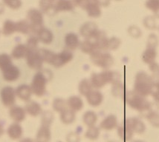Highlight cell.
<instances>
[{"label":"cell","instance_id":"1","mask_svg":"<svg viewBox=\"0 0 159 142\" xmlns=\"http://www.w3.org/2000/svg\"><path fill=\"white\" fill-rule=\"evenodd\" d=\"M124 101L132 109L144 113L145 115L152 110V103H150L145 97L140 96L134 91H126L125 93Z\"/></svg>","mask_w":159,"mask_h":142},{"label":"cell","instance_id":"2","mask_svg":"<svg viewBox=\"0 0 159 142\" xmlns=\"http://www.w3.org/2000/svg\"><path fill=\"white\" fill-rule=\"evenodd\" d=\"M155 81L152 77L144 71L139 72L135 75L134 92L143 97L147 98L152 93Z\"/></svg>","mask_w":159,"mask_h":142},{"label":"cell","instance_id":"3","mask_svg":"<svg viewBox=\"0 0 159 142\" xmlns=\"http://www.w3.org/2000/svg\"><path fill=\"white\" fill-rule=\"evenodd\" d=\"M120 81V75L117 72L107 71L100 73H92L90 82L93 88L100 89L103 88L107 84H115Z\"/></svg>","mask_w":159,"mask_h":142},{"label":"cell","instance_id":"4","mask_svg":"<svg viewBox=\"0 0 159 142\" xmlns=\"http://www.w3.org/2000/svg\"><path fill=\"white\" fill-rule=\"evenodd\" d=\"M48 81V78L46 73L39 71L34 76L31 87L32 93L35 96L41 97L44 96L46 92V84Z\"/></svg>","mask_w":159,"mask_h":142},{"label":"cell","instance_id":"5","mask_svg":"<svg viewBox=\"0 0 159 142\" xmlns=\"http://www.w3.org/2000/svg\"><path fill=\"white\" fill-rule=\"evenodd\" d=\"M90 58L94 64L106 70L109 69L114 64L112 56L105 51H98L91 55Z\"/></svg>","mask_w":159,"mask_h":142},{"label":"cell","instance_id":"6","mask_svg":"<svg viewBox=\"0 0 159 142\" xmlns=\"http://www.w3.org/2000/svg\"><path fill=\"white\" fill-rule=\"evenodd\" d=\"M28 22L31 25L32 33L37 34L38 31L43 28V13L37 9H31L28 11Z\"/></svg>","mask_w":159,"mask_h":142},{"label":"cell","instance_id":"7","mask_svg":"<svg viewBox=\"0 0 159 142\" xmlns=\"http://www.w3.org/2000/svg\"><path fill=\"white\" fill-rule=\"evenodd\" d=\"M73 56L72 52L66 49V50H63L59 54H54V56L53 58L51 64L54 66V67L60 68L71 62L73 59Z\"/></svg>","mask_w":159,"mask_h":142},{"label":"cell","instance_id":"8","mask_svg":"<svg viewBox=\"0 0 159 142\" xmlns=\"http://www.w3.org/2000/svg\"><path fill=\"white\" fill-rule=\"evenodd\" d=\"M16 91L12 87L6 86L1 90V100L4 106L13 107L16 101Z\"/></svg>","mask_w":159,"mask_h":142},{"label":"cell","instance_id":"9","mask_svg":"<svg viewBox=\"0 0 159 142\" xmlns=\"http://www.w3.org/2000/svg\"><path fill=\"white\" fill-rule=\"evenodd\" d=\"M28 66L32 70L39 71L43 67V64L44 63L41 56L39 55L37 50H31L26 57Z\"/></svg>","mask_w":159,"mask_h":142},{"label":"cell","instance_id":"10","mask_svg":"<svg viewBox=\"0 0 159 142\" xmlns=\"http://www.w3.org/2000/svg\"><path fill=\"white\" fill-rule=\"evenodd\" d=\"M98 30L97 24L94 22H88L83 24L80 29V33L85 39H92L97 35Z\"/></svg>","mask_w":159,"mask_h":142},{"label":"cell","instance_id":"11","mask_svg":"<svg viewBox=\"0 0 159 142\" xmlns=\"http://www.w3.org/2000/svg\"><path fill=\"white\" fill-rule=\"evenodd\" d=\"M124 123L131 129L134 134H143L146 131L144 122L137 117L126 118Z\"/></svg>","mask_w":159,"mask_h":142},{"label":"cell","instance_id":"12","mask_svg":"<svg viewBox=\"0 0 159 142\" xmlns=\"http://www.w3.org/2000/svg\"><path fill=\"white\" fill-rule=\"evenodd\" d=\"M2 71L3 78L6 81L12 82V81H16L20 78V70H19V68L16 66H14V64H11V65L8 66V67Z\"/></svg>","mask_w":159,"mask_h":142},{"label":"cell","instance_id":"13","mask_svg":"<svg viewBox=\"0 0 159 142\" xmlns=\"http://www.w3.org/2000/svg\"><path fill=\"white\" fill-rule=\"evenodd\" d=\"M85 10L88 16L92 18H98L101 15V9L98 0H88Z\"/></svg>","mask_w":159,"mask_h":142},{"label":"cell","instance_id":"14","mask_svg":"<svg viewBox=\"0 0 159 142\" xmlns=\"http://www.w3.org/2000/svg\"><path fill=\"white\" fill-rule=\"evenodd\" d=\"M86 101L92 107H96L102 104L103 100V95L98 90H92L86 96Z\"/></svg>","mask_w":159,"mask_h":142},{"label":"cell","instance_id":"15","mask_svg":"<svg viewBox=\"0 0 159 142\" xmlns=\"http://www.w3.org/2000/svg\"><path fill=\"white\" fill-rule=\"evenodd\" d=\"M64 42H65L66 50L70 51L76 50L80 45L78 36L75 33H69L66 34L64 39Z\"/></svg>","mask_w":159,"mask_h":142},{"label":"cell","instance_id":"16","mask_svg":"<svg viewBox=\"0 0 159 142\" xmlns=\"http://www.w3.org/2000/svg\"><path fill=\"white\" fill-rule=\"evenodd\" d=\"M118 118L115 115L110 114L103 119L100 124V127L106 131H111L118 127Z\"/></svg>","mask_w":159,"mask_h":142},{"label":"cell","instance_id":"17","mask_svg":"<svg viewBox=\"0 0 159 142\" xmlns=\"http://www.w3.org/2000/svg\"><path fill=\"white\" fill-rule=\"evenodd\" d=\"M118 135L123 141L128 142L132 141L134 132L126 124L123 123L122 124L118 127Z\"/></svg>","mask_w":159,"mask_h":142},{"label":"cell","instance_id":"18","mask_svg":"<svg viewBox=\"0 0 159 142\" xmlns=\"http://www.w3.org/2000/svg\"><path fill=\"white\" fill-rule=\"evenodd\" d=\"M30 51L31 50L26 45L19 44L13 49L12 52H11V56L15 59L26 58Z\"/></svg>","mask_w":159,"mask_h":142},{"label":"cell","instance_id":"19","mask_svg":"<svg viewBox=\"0 0 159 142\" xmlns=\"http://www.w3.org/2000/svg\"><path fill=\"white\" fill-rule=\"evenodd\" d=\"M9 114H10L11 118L14 122L19 123L22 122L25 118L26 112L25 110L20 107V106H13V107H11Z\"/></svg>","mask_w":159,"mask_h":142},{"label":"cell","instance_id":"20","mask_svg":"<svg viewBox=\"0 0 159 142\" xmlns=\"http://www.w3.org/2000/svg\"><path fill=\"white\" fill-rule=\"evenodd\" d=\"M157 55H158V53H157L156 48H154V47H147L145 50L143 52V54H142V61L144 62L145 64L149 65V64L156 62Z\"/></svg>","mask_w":159,"mask_h":142},{"label":"cell","instance_id":"21","mask_svg":"<svg viewBox=\"0 0 159 142\" xmlns=\"http://www.w3.org/2000/svg\"><path fill=\"white\" fill-rule=\"evenodd\" d=\"M16 95L20 99L24 101H28L31 98L32 91L31 87L27 84H21L16 88Z\"/></svg>","mask_w":159,"mask_h":142},{"label":"cell","instance_id":"22","mask_svg":"<svg viewBox=\"0 0 159 142\" xmlns=\"http://www.w3.org/2000/svg\"><path fill=\"white\" fill-rule=\"evenodd\" d=\"M67 105L68 108L76 113L83 108L84 104H83L82 98L80 96H73L69 97L67 100Z\"/></svg>","mask_w":159,"mask_h":142},{"label":"cell","instance_id":"23","mask_svg":"<svg viewBox=\"0 0 159 142\" xmlns=\"http://www.w3.org/2000/svg\"><path fill=\"white\" fill-rule=\"evenodd\" d=\"M37 35L39 41L45 45H50L54 40V35L48 28H42Z\"/></svg>","mask_w":159,"mask_h":142},{"label":"cell","instance_id":"24","mask_svg":"<svg viewBox=\"0 0 159 142\" xmlns=\"http://www.w3.org/2000/svg\"><path fill=\"white\" fill-rule=\"evenodd\" d=\"M75 6V5L71 0H57L54 3V9L56 13L73 11Z\"/></svg>","mask_w":159,"mask_h":142},{"label":"cell","instance_id":"25","mask_svg":"<svg viewBox=\"0 0 159 142\" xmlns=\"http://www.w3.org/2000/svg\"><path fill=\"white\" fill-rule=\"evenodd\" d=\"M80 48L84 54H89L90 56L98 51L94 41L90 39H85L84 41H82L80 45Z\"/></svg>","mask_w":159,"mask_h":142},{"label":"cell","instance_id":"26","mask_svg":"<svg viewBox=\"0 0 159 142\" xmlns=\"http://www.w3.org/2000/svg\"><path fill=\"white\" fill-rule=\"evenodd\" d=\"M25 112L33 117H37L42 114L43 109L41 105L36 101H29L25 106Z\"/></svg>","mask_w":159,"mask_h":142},{"label":"cell","instance_id":"27","mask_svg":"<svg viewBox=\"0 0 159 142\" xmlns=\"http://www.w3.org/2000/svg\"><path fill=\"white\" fill-rule=\"evenodd\" d=\"M7 134L12 139H19L22 135V128L18 123L12 124L7 129Z\"/></svg>","mask_w":159,"mask_h":142},{"label":"cell","instance_id":"28","mask_svg":"<svg viewBox=\"0 0 159 142\" xmlns=\"http://www.w3.org/2000/svg\"><path fill=\"white\" fill-rule=\"evenodd\" d=\"M37 139L39 142H48L51 139V131L49 126L42 125L37 132Z\"/></svg>","mask_w":159,"mask_h":142},{"label":"cell","instance_id":"29","mask_svg":"<svg viewBox=\"0 0 159 142\" xmlns=\"http://www.w3.org/2000/svg\"><path fill=\"white\" fill-rule=\"evenodd\" d=\"M39 7H40L41 12L48 15H54L56 14L55 9H54V2L48 1V0H40Z\"/></svg>","mask_w":159,"mask_h":142},{"label":"cell","instance_id":"30","mask_svg":"<svg viewBox=\"0 0 159 142\" xmlns=\"http://www.w3.org/2000/svg\"><path fill=\"white\" fill-rule=\"evenodd\" d=\"M83 123L88 126V127L92 126H95V124L98 122V115L94 111L89 110L86 111L83 114Z\"/></svg>","mask_w":159,"mask_h":142},{"label":"cell","instance_id":"31","mask_svg":"<svg viewBox=\"0 0 159 142\" xmlns=\"http://www.w3.org/2000/svg\"><path fill=\"white\" fill-rule=\"evenodd\" d=\"M76 118L75 112H74L70 109H66V110L60 113V120L65 124H71L75 122Z\"/></svg>","mask_w":159,"mask_h":142},{"label":"cell","instance_id":"32","mask_svg":"<svg viewBox=\"0 0 159 142\" xmlns=\"http://www.w3.org/2000/svg\"><path fill=\"white\" fill-rule=\"evenodd\" d=\"M92 86L91 84L90 80L89 79H83L82 81L80 82L78 86V90L80 95L83 96H86L92 90Z\"/></svg>","mask_w":159,"mask_h":142},{"label":"cell","instance_id":"33","mask_svg":"<svg viewBox=\"0 0 159 142\" xmlns=\"http://www.w3.org/2000/svg\"><path fill=\"white\" fill-rule=\"evenodd\" d=\"M126 90H125L124 85L120 82L115 83L112 84V88H111V93L115 97L118 98H124L125 93H126Z\"/></svg>","mask_w":159,"mask_h":142},{"label":"cell","instance_id":"34","mask_svg":"<svg viewBox=\"0 0 159 142\" xmlns=\"http://www.w3.org/2000/svg\"><path fill=\"white\" fill-rule=\"evenodd\" d=\"M52 107L54 111L61 113L62 112H63L66 109H68L67 101L62 99L61 98H57L53 101Z\"/></svg>","mask_w":159,"mask_h":142},{"label":"cell","instance_id":"35","mask_svg":"<svg viewBox=\"0 0 159 142\" xmlns=\"http://www.w3.org/2000/svg\"><path fill=\"white\" fill-rule=\"evenodd\" d=\"M16 32L23 34H28L31 33V25L29 22L25 20H21L20 22H16Z\"/></svg>","mask_w":159,"mask_h":142},{"label":"cell","instance_id":"36","mask_svg":"<svg viewBox=\"0 0 159 142\" xmlns=\"http://www.w3.org/2000/svg\"><path fill=\"white\" fill-rule=\"evenodd\" d=\"M146 118L149 121V124L152 127L159 128V113L156 110L149 111L147 115Z\"/></svg>","mask_w":159,"mask_h":142},{"label":"cell","instance_id":"37","mask_svg":"<svg viewBox=\"0 0 159 142\" xmlns=\"http://www.w3.org/2000/svg\"><path fill=\"white\" fill-rule=\"evenodd\" d=\"M14 32H16V22H12L11 20L5 21L3 24L2 33L5 36H10Z\"/></svg>","mask_w":159,"mask_h":142},{"label":"cell","instance_id":"38","mask_svg":"<svg viewBox=\"0 0 159 142\" xmlns=\"http://www.w3.org/2000/svg\"><path fill=\"white\" fill-rule=\"evenodd\" d=\"M100 136V129L97 127L96 126H92L89 127L87 129L86 133H85V137L86 139L92 140V141H94V140H96L98 139Z\"/></svg>","mask_w":159,"mask_h":142},{"label":"cell","instance_id":"39","mask_svg":"<svg viewBox=\"0 0 159 142\" xmlns=\"http://www.w3.org/2000/svg\"><path fill=\"white\" fill-rule=\"evenodd\" d=\"M37 51L41 56L43 62L51 64L55 53L52 52L50 50H47V49H39V50H37Z\"/></svg>","mask_w":159,"mask_h":142},{"label":"cell","instance_id":"40","mask_svg":"<svg viewBox=\"0 0 159 142\" xmlns=\"http://www.w3.org/2000/svg\"><path fill=\"white\" fill-rule=\"evenodd\" d=\"M12 64V58L11 56L6 54H0V70L3 71L4 69Z\"/></svg>","mask_w":159,"mask_h":142},{"label":"cell","instance_id":"41","mask_svg":"<svg viewBox=\"0 0 159 142\" xmlns=\"http://www.w3.org/2000/svg\"><path fill=\"white\" fill-rule=\"evenodd\" d=\"M42 125L50 127L54 121V115L51 111H45L42 113Z\"/></svg>","mask_w":159,"mask_h":142},{"label":"cell","instance_id":"42","mask_svg":"<svg viewBox=\"0 0 159 142\" xmlns=\"http://www.w3.org/2000/svg\"><path fill=\"white\" fill-rule=\"evenodd\" d=\"M145 6L154 14H159V0H147Z\"/></svg>","mask_w":159,"mask_h":142},{"label":"cell","instance_id":"43","mask_svg":"<svg viewBox=\"0 0 159 142\" xmlns=\"http://www.w3.org/2000/svg\"><path fill=\"white\" fill-rule=\"evenodd\" d=\"M121 41L117 37H111L108 41V50H115L120 47Z\"/></svg>","mask_w":159,"mask_h":142},{"label":"cell","instance_id":"44","mask_svg":"<svg viewBox=\"0 0 159 142\" xmlns=\"http://www.w3.org/2000/svg\"><path fill=\"white\" fill-rule=\"evenodd\" d=\"M143 24L145 28L149 30H155L156 28V22L154 17L147 16L143 20Z\"/></svg>","mask_w":159,"mask_h":142},{"label":"cell","instance_id":"45","mask_svg":"<svg viewBox=\"0 0 159 142\" xmlns=\"http://www.w3.org/2000/svg\"><path fill=\"white\" fill-rule=\"evenodd\" d=\"M39 41L37 37L33 36V37H31L28 39L27 45H26L30 49V50H37V46H38Z\"/></svg>","mask_w":159,"mask_h":142},{"label":"cell","instance_id":"46","mask_svg":"<svg viewBox=\"0 0 159 142\" xmlns=\"http://www.w3.org/2000/svg\"><path fill=\"white\" fill-rule=\"evenodd\" d=\"M158 45V39L156 34L152 33L149 36L147 42V47H154L156 48Z\"/></svg>","mask_w":159,"mask_h":142},{"label":"cell","instance_id":"47","mask_svg":"<svg viewBox=\"0 0 159 142\" xmlns=\"http://www.w3.org/2000/svg\"><path fill=\"white\" fill-rule=\"evenodd\" d=\"M128 33L129 34L132 38L138 39V38L141 37L142 32L139 27H137V26L135 25H132L130 26V27L128 28Z\"/></svg>","mask_w":159,"mask_h":142},{"label":"cell","instance_id":"48","mask_svg":"<svg viewBox=\"0 0 159 142\" xmlns=\"http://www.w3.org/2000/svg\"><path fill=\"white\" fill-rule=\"evenodd\" d=\"M3 2L7 6L12 9H18L22 5L21 0H3Z\"/></svg>","mask_w":159,"mask_h":142},{"label":"cell","instance_id":"49","mask_svg":"<svg viewBox=\"0 0 159 142\" xmlns=\"http://www.w3.org/2000/svg\"><path fill=\"white\" fill-rule=\"evenodd\" d=\"M151 96L154 98L155 101L159 103V81L155 82Z\"/></svg>","mask_w":159,"mask_h":142},{"label":"cell","instance_id":"50","mask_svg":"<svg viewBox=\"0 0 159 142\" xmlns=\"http://www.w3.org/2000/svg\"><path fill=\"white\" fill-rule=\"evenodd\" d=\"M66 141L67 142H79L80 136L76 132H70L66 137Z\"/></svg>","mask_w":159,"mask_h":142},{"label":"cell","instance_id":"51","mask_svg":"<svg viewBox=\"0 0 159 142\" xmlns=\"http://www.w3.org/2000/svg\"><path fill=\"white\" fill-rule=\"evenodd\" d=\"M71 1L73 2L74 5L75 6H79L82 7L83 9H85V7H86L88 0H71Z\"/></svg>","mask_w":159,"mask_h":142},{"label":"cell","instance_id":"52","mask_svg":"<svg viewBox=\"0 0 159 142\" xmlns=\"http://www.w3.org/2000/svg\"><path fill=\"white\" fill-rule=\"evenodd\" d=\"M149 70L152 72V73H156V72L159 71V65L156 62L149 64Z\"/></svg>","mask_w":159,"mask_h":142},{"label":"cell","instance_id":"53","mask_svg":"<svg viewBox=\"0 0 159 142\" xmlns=\"http://www.w3.org/2000/svg\"><path fill=\"white\" fill-rule=\"evenodd\" d=\"M100 6L107 7L110 3V0H98Z\"/></svg>","mask_w":159,"mask_h":142},{"label":"cell","instance_id":"54","mask_svg":"<svg viewBox=\"0 0 159 142\" xmlns=\"http://www.w3.org/2000/svg\"><path fill=\"white\" fill-rule=\"evenodd\" d=\"M3 11H4V6L0 2V14H2Z\"/></svg>","mask_w":159,"mask_h":142},{"label":"cell","instance_id":"55","mask_svg":"<svg viewBox=\"0 0 159 142\" xmlns=\"http://www.w3.org/2000/svg\"><path fill=\"white\" fill-rule=\"evenodd\" d=\"M3 132H4L3 127H2V126L1 124H0V136H1L2 135V134H3Z\"/></svg>","mask_w":159,"mask_h":142},{"label":"cell","instance_id":"56","mask_svg":"<svg viewBox=\"0 0 159 142\" xmlns=\"http://www.w3.org/2000/svg\"><path fill=\"white\" fill-rule=\"evenodd\" d=\"M22 142H32V141H31V140H30V139H25V140H23V141H22Z\"/></svg>","mask_w":159,"mask_h":142},{"label":"cell","instance_id":"57","mask_svg":"<svg viewBox=\"0 0 159 142\" xmlns=\"http://www.w3.org/2000/svg\"><path fill=\"white\" fill-rule=\"evenodd\" d=\"M132 142H145V141H141V140H134V141H132Z\"/></svg>","mask_w":159,"mask_h":142},{"label":"cell","instance_id":"58","mask_svg":"<svg viewBox=\"0 0 159 142\" xmlns=\"http://www.w3.org/2000/svg\"><path fill=\"white\" fill-rule=\"evenodd\" d=\"M48 1H50V2H54V1H55V0H48Z\"/></svg>","mask_w":159,"mask_h":142},{"label":"cell","instance_id":"59","mask_svg":"<svg viewBox=\"0 0 159 142\" xmlns=\"http://www.w3.org/2000/svg\"><path fill=\"white\" fill-rule=\"evenodd\" d=\"M111 142H118V141H111Z\"/></svg>","mask_w":159,"mask_h":142},{"label":"cell","instance_id":"60","mask_svg":"<svg viewBox=\"0 0 159 142\" xmlns=\"http://www.w3.org/2000/svg\"><path fill=\"white\" fill-rule=\"evenodd\" d=\"M117 1H120V0H117Z\"/></svg>","mask_w":159,"mask_h":142},{"label":"cell","instance_id":"61","mask_svg":"<svg viewBox=\"0 0 159 142\" xmlns=\"http://www.w3.org/2000/svg\"><path fill=\"white\" fill-rule=\"evenodd\" d=\"M158 74H159V71H158Z\"/></svg>","mask_w":159,"mask_h":142}]
</instances>
